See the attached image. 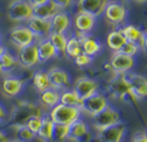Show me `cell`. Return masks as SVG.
Wrapping results in <instances>:
<instances>
[{"mask_svg":"<svg viewBox=\"0 0 147 142\" xmlns=\"http://www.w3.org/2000/svg\"><path fill=\"white\" fill-rule=\"evenodd\" d=\"M33 116H44L42 107L38 102H32L28 100L18 101L9 118V120H10L9 128L15 130V129L18 128L20 125L26 124V122Z\"/></svg>","mask_w":147,"mask_h":142,"instance_id":"6da1fadb","label":"cell"},{"mask_svg":"<svg viewBox=\"0 0 147 142\" xmlns=\"http://www.w3.org/2000/svg\"><path fill=\"white\" fill-rule=\"evenodd\" d=\"M107 90L113 98L123 102H134L138 104V98L133 94V92L128 84L124 75H115V77L109 81Z\"/></svg>","mask_w":147,"mask_h":142,"instance_id":"7a4b0ae2","label":"cell"},{"mask_svg":"<svg viewBox=\"0 0 147 142\" xmlns=\"http://www.w3.org/2000/svg\"><path fill=\"white\" fill-rule=\"evenodd\" d=\"M121 122H122V116L119 113V111L117 108H115L113 106H111V105L106 106L101 112H99L90 118L92 128L95 129L96 133L105 130V129L113 127L116 124H119Z\"/></svg>","mask_w":147,"mask_h":142,"instance_id":"3957f363","label":"cell"},{"mask_svg":"<svg viewBox=\"0 0 147 142\" xmlns=\"http://www.w3.org/2000/svg\"><path fill=\"white\" fill-rule=\"evenodd\" d=\"M48 116L51 117L54 124H63V125H70L76 119L81 118L82 112L77 107L65 106L63 104L56 105L53 108L48 111Z\"/></svg>","mask_w":147,"mask_h":142,"instance_id":"277c9868","label":"cell"},{"mask_svg":"<svg viewBox=\"0 0 147 142\" xmlns=\"http://www.w3.org/2000/svg\"><path fill=\"white\" fill-rule=\"evenodd\" d=\"M102 16L107 23L119 28L127 22L128 9L123 3L118 1V0H110L102 12Z\"/></svg>","mask_w":147,"mask_h":142,"instance_id":"5b68a950","label":"cell"},{"mask_svg":"<svg viewBox=\"0 0 147 142\" xmlns=\"http://www.w3.org/2000/svg\"><path fill=\"white\" fill-rule=\"evenodd\" d=\"M7 16L12 22L27 23L33 17V6L28 0H12L7 7Z\"/></svg>","mask_w":147,"mask_h":142,"instance_id":"8992f818","label":"cell"},{"mask_svg":"<svg viewBox=\"0 0 147 142\" xmlns=\"http://www.w3.org/2000/svg\"><path fill=\"white\" fill-rule=\"evenodd\" d=\"M109 105L110 102H109L107 95L105 93H102V92H98V93L93 94L92 96L84 99L81 112L84 113L86 116H88L89 118H92V117H94L95 114L101 112Z\"/></svg>","mask_w":147,"mask_h":142,"instance_id":"52a82bcc","label":"cell"},{"mask_svg":"<svg viewBox=\"0 0 147 142\" xmlns=\"http://www.w3.org/2000/svg\"><path fill=\"white\" fill-rule=\"evenodd\" d=\"M72 89L76 92V94L82 100H84V99L100 92V83L95 78H92L89 76H81L75 79L72 84Z\"/></svg>","mask_w":147,"mask_h":142,"instance_id":"ba28073f","label":"cell"},{"mask_svg":"<svg viewBox=\"0 0 147 142\" xmlns=\"http://www.w3.org/2000/svg\"><path fill=\"white\" fill-rule=\"evenodd\" d=\"M9 39L17 48L26 47L36 42L35 36L26 24H18L13 27L9 33Z\"/></svg>","mask_w":147,"mask_h":142,"instance_id":"9c48e42d","label":"cell"},{"mask_svg":"<svg viewBox=\"0 0 147 142\" xmlns=\"http://www.w3.org/2000/svg\"><path fill=\"white\" fill-rule=\"evenodd\" d=\"M109 63L115 75H123V73L130 72L135 67L136 59L119 52H112Z\"/></svg>","mask_w":147,"mask_h":142,"instance_id":"30bf717a","label":"cell"},{"mask_svg":"<svg viewBox=\"0 0 147 142\" xmlns=\"http://www.w3.org/2000/svg\"><path fill=\"white\" fill-rule=\"evenodd\" d=\"M16 57L20 66L24 67V69H34V67L40 65L36 42H34L32 45H28L26 47L18 48Z\"/></svg>","mask_w":147,"mask_h":142,"instance_id":"8fae6325","label":"cell"},{"mask_svg":"<svg viewBox=\"0 0 147 142\" xmlns=\"http://www.w3.org/2000/svg\"><path fill=\"white\" fill-rule=\"evenodd\" d=\"M47 72H48V77H50L52 88L57 89L59 92L71 88L72 78H71V75L66 70L58 66H52L47 70Z\"/></svg>","mask_w":147,"mask_h":142,"instance_id":"7c38bea8","label":"cell"},{"mask_svg":"<svg viewBox=\"0 0 147 142\" xmlns=\"http://www.w3.org/2000/svg\"><path fill=\"white\" fill-rule=\"evenodd\" d=\"M24 83H26V81L20 76H16L13 73L6 75L1 81V93L10 99L17 98L24 90Z\"/></svg>","mask_w":147,"mask_h":142,"instance_id":"4fadbf2b","label":"cell"},{"mask_svg":"<svg viewBox=\"0 0 147 142\" xmlns=\"http://www.w3.org/2000/svg\"><path fill=\"white\" fill-rule=\"evenodd\" d=\"M92 137L90 127L83 118L76 119L69 125V137L68 140L75 142H89Z\"/></svg>","mask_w":147,"mask_h":142,"instance_id":"5bb4252c","label":"cell"},{"mask_svg":"<svg viewBox=\"0 0 147 142\" xmlns=\"http://www.w3.org/2000/svg\"><path fill=\"white\" fill-rule=\"evenodd\" d=\"M128 84L133 92V94L138 98L139 101L144 100L147 95V79L144 75H140V73H135V72H127L123 73Z\"/></svg>","mask_w":147,"mask_h":142,"instance_id":"9a60e30c","label":"cell"},{"mask_svg":"<svg viewBox=\"0 0 147 142\" xmlns=\"http://www.w3.org/2000/svg\"><path fill=\"white\" fill-rule=\"evenodd\" d=\"M98 18L84 13V12H76L74 18H71V24L75 32H80L83 34H90L96 27Z\"/></svg>","mask_w":147,"mask_h":142,"instance_id":"2e32d148","label":"cell"},{"mask_svg":"<svg viewBox=\"0 0 147 142\" xmlns=\"http://www.w3.org/2000/svg\"><path fill=\"white\" fill-rule=\"evenodd\" d=\"M26 26L32 30V33L35 36L36 42L40 40L47 39L51 34V21L50 20H42V18L33 16L27 21Z\"/></svg>","mask_w":147,"mask_h":142,"instance_id":"e0dca14e","label":"cell"},{"mask_svg":"<svg viewBox=\"0 0 147 142\" xmlns=\"http://www.w3.org/2000/svg\"><path fill=\"white\" fill-rule=\"evenodd\" d=\"M109 1L110 0H77V12H84L98 18L102 16V12Z\"/></svg>","mask_w":147,"mask_h":142,"instance_id":"ac0fdd59","label":"cell"},{"mask_svg":"<svg viewBox=\"0 0 147 142\" xmlns=\"http://www.w3.org/2000/svg\"><path fill=\"white\" fill-rule=\"evenodd\" d=\"M125 134H127V125L123 122H121L119 124H116L113 127L105 129V130L99 131L96 137L106 142H123Z\"/></svg>","mask_w":147,"mask_h":142,"instance_id":"d6986e66","label":"cell"},{"mask_svg":"<svg viewBox=\"0 0 147 142\" xmlns=\"http://www.w3.org/2000/svg\"><path fill=\"white\" fill-rule=\"evenodd\" d=\"M51 32L52 33H62L68 34L72 28L71 16L68 11H59L51 18Z\"/></svg>","mask_w":147,"mask_h":142,"instance_id":"ffe728a7","label":"cell"},{"mask_svg":"<svg viewBox=\"0 0 147 142\" xmlns=\"http://www.w3.org/2000/svg\"><path fill=\"white\" fill-rule=\"evenodd\" d=\"M36 45H38V54H39L40 64H46L48 61L57 59L59 57L58 52L56 51V48L53 47V45L48 39L40 40L36 42Z\"/></svg>","mask_w":147,"mask_h":142,"instance_id":"44dd1931","label":"cell"},{"mask_svg":"<svg viewBox=\"0 0 147 142\" xmlns=\"http://www.w3.org/2000/svg\"><path fill=\"white\" fill-rule=\"evenodd\" d=\"M59 99H60V92L54 88H50V89H46L44 92H41V93H39L38 104L42 108L50 111L56 105L59 104Z\"/></svg>","mask_w":147,"mask_h":142,"instance_id":"7402d4cb","label":"cell"},{"mask_svg":"<svg viewBox=\"0 0 147 142\" xmlns=\"http://www.w3.org/2000/svg\"><path fill=\"white\" fill-rule=\"evenodd\" d=\"M81 49L83 53L88 54L89 57L95 58L98 54H100L101 49H102V45H101L100 40L94 38L92 34H88V35H86L83 40L81 41Z\"/></svg>","mask_w":147,"mask_h":142,"instance_id":"603a6c76","label":"cell"},{"mask_svg":"<svg viewBox=\"0 0 147 142\" xmlns=\"http://www.w3.org/2000/svg\"><path fill=\"white\" fill-rule=\"evenodd\" d=\"M53 130H54L53 120L48 116V113H44L40 130L36 134V137L41 140L42 142H53Z\"/></svg>","mask_w":147,"mask_h":142,"instance_id":"cb8c5ba5","label":"cell"},{"mask_svg":"<svg viewBox=\"0 0 147 142\" xmlns=\"http://www.w3.org/2000/svg\"><path fill=\"white\" fill-rule=\"evenodd\" d=\"M0 64H1V73H5V75H12L17 67L20 66L18 64L17 57L15 54H12L9 49H5V51L0 54Z\"/></svg>","mask_w":147,"mask_h":142,"instance_id":"d4e9b609","label":"cell"},{"mask_svg":"<svg viewBox=\"0 0 147 142\" xmlns=\"http://www.w3.org/2000/svg\"><path fill=\"white\" fill-rule=\"evenodd\" d=\"M32 83H33V87L34 89L38 92V93H41L46 89H50L52 88L51 85V81H50V77H48V72L47 70H36L33 75H32Z\"/></svg>","mask_w":147,"mask_h":142,"instance_id":"484cf974","label":"cell"},{"mask_svg":"<svg viewBox=\"0 0 147 142\" xmlns=\"http://www.w3.org/2000/svg\"><path fill=\"white\" fill-rule=\"evenodd\" d=\"M59 11H60L59 7L53 1H51V0L42 5L33 6V16L42 18V20H51Z\"/></svg>","mask_w":147,"mask_h":142,"instance_id":"4316f807","label":"cell"},{"mask_svg":"<svg viewBox=\"0 0 147 142\" xmlns=\"http://www.w3.org/2000/svg\"><path fill=\"white\" fill-rule=\"evenodd\" d=\"M125 42L127 40L124 39V36L122 34L119 28L111 30L106 36V46L111 52H119V49Z\"/></svg>","mask_w":147,"mask_h":142,"instance_id":"83f0119b","label":"cell"},{"mask_svg":"<svg viewBox=\"0 0 147 142\" xmlns=\"http://www.w3.org/2000/svg\"><path fill=\"white\" fill-rule=\"evenodd\" d=\"M59 104H63V105H65V106L77 107L80 110H82L83 100L76 94V92L72 88H69V89H65V90L60 92Z\"/></svg>","mask_w":147,"mask_h":142,"instance_id":"f1b7e54d","label":"cell"},{"mask_svg":"<svg viewBox=\"0 0 147 142\" xmlns=\"http://www.w3.org/2000/svg\"><path fill=\"white\" fill-rule=\"evenodd\" d=\"M82 52L81 49V42L78 41V39L75 35H68V41H66V46H65V51H64V55L68 59H74L75 57Z\"/></svg>","mask_w":147,"mask_h":142,"instance_id":"f546056e","label":"cell"},{"mask_svg":"<svg viewBox=\"0 0 147 142\" xmlns=\"http://www.w3.org/2000/svg\"><path fill=\"white\" fill-rule=\"evenodd\" d=\"M122 34H123L124 39L129 42H139L140 38L144 33V30H141L139 27L134 26V24H123L122 27H119Z\"/></svg>","mask_w":147,"mask_h":142,"instance_id":"4dcf8cb0","label":"cell"},{"mask_svg":"<svg viewBox=\"0 0 147 142\" xmlns=\"http://www.w3.org/2000/svg\"><path fill=\"white\" fill-rule=\"evenodd\" d=\"M48 40L53 45V47L56 48V51L58 52L59 57L64 55L65 51V46H66V41H68V34H62V33H52L48 35Z\"/></svg>","mask_w":147,"mask_h":142,"instance_id":"1f68e13d","label":"cell"},{"mask_svg":"<svg viewBox=\"0 0 147 142\" xmlns=\"http://www.w3.org/2000/svg\"><path fill=\"white\" fill-rule=\"evenodd\" d=\"M15 136L17 141L20 142H32L33 140L36 139V135L32 133L26 125H20L15 129Z\"/></svg>","mask_w":147,"mask_h":142,"instance_id":"d6a6232c","label":"cell"},{"mask_svg":"<svg viewBox=\"0 0 147 142\" xmlns=\"http://www.w3.org/2000/svg\"><path fill=\"white\" fill-rule=\"evenodd\" d=\"M69 137V125L54 124L53 142H65Z\"/></svg>","mask_w":147,"mask_h":142,"instance_id":"836d02e7","label":"cell"},{"mask_svg":"<svg viewBox=\"0 0 147 142\" xmlns=\"http://www.w3.org/2000/svg\"><path fill=\"white\" fill-rule=\"evenodd\" d=\"M72 60H74V63H75V65L77 67H80V69H86V67H89L92 64H93L94 58L89 57L88 54L81 52L77 55V57H75Z\"/></svg>","mask_w":147,"mask_h":142,"instance_id":"e575fe53","label":"cell"},{"mask_svg":"<svg viewBox=\"0 0 147 142\" xmlns=\"http://www.w3.org/2000/svg\"><path fill=\"white\" fill-rule=\"evenodd\" d=\"M140 52L141 51H140V47L136 42H129V41H127L119 49V53H123V54L129 55V57H133V58H135Z\"/></svg>","mask_w":147,"mask_h":142,"instance_id":"d590c367","label":"cell"},{"mask_svg":"<svg viewBox=\"0 0 147 142\" xmlns=\"http://www.w3.org/2000/svg\"><path fill=\"white\" fill-rule=\"evenodd\" d=\"M41 123H42V116H33L26 122V124L24 125H26L32 133H34L36 135L38 131L40 130Z\"/></svg>","mask_w":147,"mask_h":142,"instance_id":"8d00e7d4","label":"cell"},{"mask_svg":"<svg viewBox=\"0 0 147 142\" xmlns=\"http://www.w3.org/2000/svg\"><path fill=\"white\" fill-rule=\"evenodd\" d=\"M56 4L60 11H69L74 5H75V0H51Z\"/></svg>","mask_w":147,"mask_h":142,"instance_id":"74e56055","label":"cell"},{"mask_svg":"<svg viewBox=\"0 0 147 142\" xmlns=\"http://www.w3.org/2000/svg\"><path fill=\"white\" fill-rule=\"evenodd\" d=\"M138 45L140 47V51L142 53H146V49H147V35H146V32L144 30V33L141 35V38H140Z\"/></svg>","mask_w":147,"mask_h":142,"instance_id":"f35d334b","label":"cell"},{"mask_svg":"<svg viewBox=\"0 0 147 142\" xmlns=\"http://www.w3.org/2000/svg\"><path fill=\"white\" fill-rule=\"evenodd\" d=\"M9 120V112L3 104H0V125Z\"/></svg>","mask_w":147,"mask_h":142,"instance_id":"ab89813d","label":"cell"},{"mask_svg":"<svg viewBox=\"0 0 147 142\" xmlns=\"http://www.w3.org/2000/svg\"><path fill=\"white\" fill-rule=\"evenodd\" d=\"M131 142H147V135L145 131H139L131 137Z\"/></svg>","mask_w":147,"mask_h":142,"instance_id":"60d3db41","label":"cell"},{"mask_svg":"<svg viewBox=\"0 0 147 142\" xmlns=\"http://www.w3.org/2000/svg\"><path fill=\"white\" fill-rule=\"evenodd\" d=\"M11 141H12V139L7 134V131L0 128V142H11Z\"/></svg>","mask_w":147,"mask_h":142,"instance_id":"b9f144b4","label":"cell"},{"mask_svg":"<svg viewBox=\"0 0 147 142\" xmlns=\"http://www.w3.org/2000/svg\"><path fill=\"white\" fill-rule=\"evenodd\" d=\"M28 1L32 6H38V5H42L47 1H50V0H28Z\"/></svg>","mask_w":147,"mask_h":142,"instance_id":"7bdbcfd3","label":"cell"},{"mask_svg":"<svg viewBox=\"0 0 147 142\" xmlns=\"http://www.w3.org/2000/svg\"><path fill=\"white\" fill-rule=\"evenodd\" d=\"M104 66V70H105V71H110V72H112V69H111V65H110V63H109V61H106V63L105 64H104L102 65Z\"/></svg>","mask_w":147,"mask_h":142,"instance_id":"ee69618b","label":"cell"},{"mask_svg":"<svg viewBox=\"0 0 147 142\" xmlns=\"http://www.w3.org/2000/svg\"><path fill=\"white\" fill-rule=\"evenodd\" d=\"M135 4H140V5H144V4H146V1L147 0H133Z\"/></svg>","mask_w":147,"mask_h":142,"instance_id":"f6af8a7d","label":"cell"},{"mask_svg":"<svg viewBox=\"0 0 147 142\" xmlns=\"http://www.w3.org/2000/svg\"><path fill=\"white\" fill-rule=\"evenodd\" d=\"M5 49H6V48H5V47H4V46H3L1 44H0V54H1V53H3L4 51H5Z\"/></svg>","mask_w":147,"mask_h":142,"instance_id":"bcb514c9","label":"cell"},{"mask_svg":"<svg viewBox=\"0 0 147 142\" xmlns=\"http://www.w3.org/2000/svg\"><path fill=\"white\" fill-rule=\"evenodd\" d=\"M3 72V70H1V64H0V73Z\"/></svg>","mask_w":147,"mask_h":142,"instance_id":"7dc6e473","label":"cell"},{"mask_svg":"<svg viewBox=\"0 0 147 142\" xmlns=\"http://www.w3.org/2000/svg\"><path fill=\"white\" fill-rule=\"evenodd\" d=\"M11 142H20V141H17V140H12Z\"/></svg>","mask_w":147,"mask_h":142,"instance_id":"c3c4849f","label":"cell"},{"mask_svg":"<svg viewBox=\"0 0 147 142\" xmlns=\"http://www.w3.org/2000/svg\"><path fill=\"white\" fill-rule=\"evenodd\" d=\"M0 42H1V35H0Z\"/></svg>","mask_w":147,"mask_h":142,"instance_id":"681fc988","label":"cell"},{"mask_svg":"<svg viewBox=\"0 0 147 142\" xmlns=\"http://www.w3.org/2000/svg\"><path fill=\"white\" fill-rule=\"evenodd\" d=\"M0 17H1V11H0Z\"/></svg>","mask_w":147,"mask_h":142,"instance_id":"f907efd6","label":"cell"},{"mask_svg":"<svg viewBox=\"0 0 147 142\" xmlns=\"http://www.w3.org/2000/svg\"><path fill=\"white\" fill-rule=\"evenodd\" d=\"M101 142H106V141H101Z\"/></svg>","mask_w":147,"mask_h":142,"instance_id":"816d5d0a","label":"cell"}]
</instances>
